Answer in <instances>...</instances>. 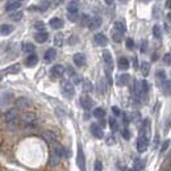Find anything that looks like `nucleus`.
<instances>
[{"label":"nucleus","mask_w":171,"mask_h":171,"mask_svg":"<svg viewBox=\"0 0 171 171\" xmlns=\"http://www.w3.org/2000/svg\"><path fill=\"white\" fill-rule=\"evenodd\" d=\"M61 87H62V94L65 95L67 99H70V97H72V96L75 95L74 84H72L70 80H62Z\"/></svg>","instance_id":"nucleus-1"},{"label":"nucleus","mask_w":171,"mask_h":171,"mask_svg":"<svg viewBox=\"0 0 171 171\" xmlns=\"http://www.w3.org/2000/svg\"><path fill=\"white\" fill-rule=\"evenodd\" d=\"M148 146H149V137L141 134L138 137V140H137V150L140 153H144V151L148 150Z\"/></svg>","instance_id":"nucleus-2"},{"label":"nucleus","mask_w":171,"mask_h":171,"mask_svg":"<svg viewBox=\"0 0 171 171\" xmlns=\"http://www.w3.org/2000/svg\"><path fill=\"white\" fill-rule=\"evenodd\" d=\"M76 165L80 169V171H86V158H84V153H83V149L78 148V157H76Z\"/></svg>","instance_id":"nucleus-3"},{"label":"nucleus","mask_w":171,"mask_h":171,"mask_svg":"<svg viewBox=\"0 0 171 171\" xmlns=\"http://www.w3.org/2000/svg\"><path fill=\"white\" fill-rule=\"evenodd\" d=\"M4 117H6V121L8 124H14L17 121V119H18V112H17V109L12 108V109L7 111V113H6Z\"/></svg>","instance_id":"nucleus-4"},{"label":"nucleus","mask_w":171,"mask_h":171,"mask_svg":"<svg viewBox=\"0 0 171 171\" xmlns=\"http://www.w3.org/2000/svg\"><path fill=\"white\" fill-rule=\"evenodd\" d=\"M103 58H104V62H105V70L112 71L113 70V59H112V55L108 50H104L103 51Z\"/></svg>","instance_id":"nucleus-5"},{"label":"nucleus","mask_w":171,"mask_h":171,"mask_svg":"<svg viewBox=\"0 0 171 171\" xmlns=\"http://www.w3.org/2000/svg\"><path fill=\"white\" fill-rule=\"evenodd\" d=\"M101 17H99V16H95V17H92V18H90L88 20V28L91 29V31H95V29H97V28H100V25H101Z\"/></svg>","instance_id":"nucleus-6"},{"label":"nucleus","mask_w":171,"mask_h":171,"mask_svg":"<svg viewBox=\"0 0 171 171\" xmlns=\"http://www.w3.org/2000/svg\"><path fill=\"white\" fill-rule=\"evenodd\" d=\"M72 59H74V63L78 67H82L86 65V55L83 54V53H75Z\"/></svg>","instance_id":"nucleus-7"},{"label":"nucleus","mask_w":171,"mask_h":171,"mask_svg":"<svg viewBox=\"0 0 171 171\" xmlns=\"http://www.w3.org/2000/svg\"><path fill=\"white\" fill-rule=\"evenodd\" d=\"M94 40H95V43H96L97 46H107V43H108V40H107V37L103 33L95 34Z\"/></svg>","instance_id":"nucleus-8"},{"label":"nucleus","mask_w":171,"mask_h":171,"mask_svg":"<svg viewBox=\"0 0 171 171\" xmlns=\"http://www.w3.org/2000/svg\"><path fill=\"white\" fill-rule=\"evenodd\" d=\"M90 130H91V133L96 137V138H103V137H104V133H103V129H101L97 124H91Z\"/></svg>","instance_id":"nucleus-9"},{"label":"nucleus","mask_w":171,"mask_h":171,"mask_svg":"<svg viewBox=\"0 0 171 171\" xmlns=\"http://www.w3.org/2000/svg\"><path fill=\"white\" fill-rule=\"evenodd\" d=\"M22 120H24V123H25V124L33 125V124H36V121H37V116L34 113H32V112H26V113L24 115Z\"/></svg>","instance_id":"nucleus-10"},{"label":"nucleus","mask_w":171,"mask_h":171,"mask_svg":"<svg viewBox=\"0 0 171 171\" xmlns=\"http://www.w3.org/2000/svg\"><path fill=\"white\" fill-rule=\"evenodd\" d=\"M65 74V67L62 65H54L51 67V75L54 78H59Z\"/></svg>","instance_id":"nucleus-11"},{"label":"nucleus","mask_w":171,"mask_h":171,"mask_svg":"<svg viewBox=\"0 0 171 171\" xmlns=\"http://www.w3.org/2000/svg\"><path fill=\"white\" fill-rule=\"evenodd\" d=\"M80 105L83 107V109H86V111H88L91 109V107H92V100L90 99L88 96H80Z\"/></svg>","instance_id":"nucleus-12"},{"label":"nucleus","mask_w":171,"mask_h":171,"mask_svg":"<svg viewBox=\"0 0 171 171\" xmlns=\"http://www.w3.org/2000/svg\"><path fill=\"white\" fill-rule=\"evenodd\" d=\"M21 4H22V0H16V2H12V3L7 4V7H6V11H7V12L17 11V9L21 7Z\"/></svg>","instance_id":"nucleus-13"},{"label":"nucleus","mask_w":171,"mask_h":171,"mask_svg":"<svg viewBox=\"0 0 171 171\" xmlns=\"http://www.w3.org/2000/svg\"><path fill=\"white\" fill-rule=\"evenodd\" d=\"M55 57H57V51H55V49H47V50L45 51V55H43V58H45V61L46 62H51V61H54L55 59Z\"/></svg>","instance_id":"nucleus-14"},{"label":"nucleus","mask_w":171,"mask_h":171,"mask_svg":"<svg viewBox=\"0 0 171 171\" xmlns=\"http://www.w3.org/2000/svg\"><path fill=\"white\" fill-rule=\"evenodd\" d=\"M78 8H79V2L78 0H70L67 4V12L68 13H75L78 12Z\"/></svg>","instance_id":"nucleus-15"},{"label":"nucleus","mask_w":171,"mask_h":171,"mask_svg":"<svg viewBox=\"0 0 171 171\" xmlns=\"http://www.w3.org/2000/svg\"><path fill=\"white\" fill-rule=\"evenodd\" d=\"M59 161H61V157L55 153V151H53L50 154V157H49V165H50L51 167H55L57 165H59Z\"/></svg>","instance_id":"nucleus-16"},{"label":"nucleus","mask_w":171,"mask_h":171,"mask_svg":"<svg viewBox=\"0 0 171 171\" xmlns=\"http://www.w3.org/2000/svg\"><path fill=\"white\" fill-rule=\"evenodd\" d=\"M38 63V57L36 54H31V55H28V58L25 59V65L28 67H34Z\"/></svg>","instance_id":"nucleus-17"},{"label":"nucleus","mask_w":171,"mask_h":171,"mask_svg":"<svg viewBox=\"0 0 171 171\" xmlns=\"http://www.w3.org/2000/svg\"><path fill=\"white\" fill-rule=\"evenodd\" d=\"M117 66H119L120 70H128L129 68V61L126 59L125 57H120L119 61H117Z\"/></svg>","instance_id":"nucleus-18"},{"label":"nucleus","mask_w":171,"mask_h":171,"mask_svg":"<svg viewBox=\"0 0 171 171\" xmlns=\"http://www.w3.org/2000/svg\"><path fill=\"white\" fill-rule=\"evenodd\" d=\"M43 138H45L49 144H54L55 141H57V136L53 133V132H50V130H47V132H43Z\"/></svg>","instance_id":"nucleus-19"},{"label":"nucleus","mask_w":171,"mask_h":171,"mask_svg":"<svg viewBox=\"0 0 171 171\" xmlns=\"http://www.w3.org/2000/svg\"><path fill=\"white\" fill-rule=\"evenodd\" d=\"M49 38V34L46 32H38L36 36H34V40H36L38 43H43L46 42V40Z\"/></svg>","instance_id":"nucleus-20"},{"label":"nucleus","mask_w":171,"mask_h":171,"mask_svg":"<svg viewBox=\"0 0 171 171\" xmlns=\"http://www.w3.org/2000/svg\"><path fill=\"white\" fill-rule=\"evenodd\" d=\"M49 25H50L53 29H61L63 26V20H61V18H58V17H54L50 20Z\"/></svg>","instance_id":"nucleus-21"},{"label":"nucleus","mask_w":171,"mask_h":171,"mask_svg":"<svg viewBox=\"0 0 171 171\" xmlns=\"http://www.w3.org/2000/svg\"><path fill=\"white\" fill-rule=\"evenodd\" d=\"M130 80V76L128 74H123V75H119L117 76V84L119 86H126Z\"/></svg>","instance_id":"nucleus-22"},{"label":"nucleus","mask_w":171,"mask_h":171,"mask_svg":"<svg viewBox=\"0 0 171 171\" xmlns=\"http://www.w3.org/2000/svg\"><path fill=\"white\" fill-rule=\"evenodd\" d=\"M16 104H17L18 108H28V107H29V100L26 99V97H18Z\"/></svg>","instance_id":"nucleus-23"},{"label":"nucleus","mask_w":171,"mask_h":171,"mask_svg":"<svg viewBox=\"0 0 171 171\" xmlns=\"http://www.w3.org/2000/svg\"><path fill=\"white\" fill-rule=\"evenodd\" d=\"M13 32V26L8 25V24H3L2 25V36H8Z\"/></svg>","instance_id":"nucleus-24"},{"label":"nucleus","mask_w":171,"mask_h":171,"mask_svg":"<svg viewBox=\"0 0 171 171\" xmlns=\"http://www.w3.org/2000/svg\"><path fill=\"white\" fill-rule=\"evenodd\" d=\"M20 65L18 63H16V65H12V66H9V67H7V70H6V72L7 74H17L18 71H20Z\"/></svg>","instance_id":"nucleus-25"},{"label":"nucleus","mask_w":171,"mask_h":171,"mask_svg":"<svg viewBox=\"0 0 171 171\" xmlns=\"http://www.w3.org/2000/svg\"><path fill=\"white\" fill-rule=\"evenodd\" d=\"M149 71H150V65H149V63L148 62H142V63H141V72H142V75L148 76Z\"/></svg>","instance_id":"nucleus-26"},{"label":"nucleus","mask_w":171,"mask_h":171,"mask_svg":"<svg viewBox=\"0 0 171 171\" xmlns=\"http://www.w3.org/2000/svg\"><path fill=\"white\" fill-rule=\"evenodd\" d=\"M153 36L155 38H158V40L162 37V29H161V26L158 25V24H155V25L153 26Z\"/></svg>","instance_id":"nucleus-27"},{"label":"nucleus","mask_w":171,"mask_h":171,"mask_svg":"<svg viewBox=\"0 0 171 171\" xmlns=\"http://www.w3.org/2000/svg\"><path fill=\"white\" fill-rule=\"evenodd\" d=\"M115 31H119L121 33H125L126 32V26L123 21H116L115 22Z\"/></svg>","instance_id":"nucleus-28"},{"label":"nucleus","mask_w":171,"mask_h":171,"mask_svg":"<svg viewBox=\"0 0 171 171\" xmlns=\"http://www.w3.org/2000/svg\"><path fill=\"white\" fill-rule=\"evenodd\" d=\"M163 94L165 95H171V80H165L163 82Z\"/></svg>","instance_id":"nucleus-29"},{"label":"nucleus","mask_w":171,"mask_h":171,"mask_svg":"<svg viewBox=\"0 0 171 171\" xmlns=\"http://www.w3.org/2000/svg\"><path fill=\"white\" fill-rule=\"evenodd\" d=\"M112 40L115 42H121V40H123V33L119 31H113L112 32Z\"/></svg>","instance_id":"nucleus-30"},{"label":"nucleus","mask_w":171,"mask_h":171,"mask_svg":"<svg viewBox=\"0 0 171 171\" xmlns=\"http://www.w3.org/2000/svg\"><path fill=\"white\" fill-rule=\"evenodd\" d=\"M109 128L112 132H116L117 129H119V123H117V120L115 119V117H111L109 119Z\"/></svg>","instance_id":"nucleus-31"},{"label":"nucleus","mask_w":171,"mask_h":171,"mask_svg":"<svg viewBox=\"0 0 171 171\" xmlns=\"http://www.w3.org/2000/svg\"><path fill=\"white\" fill-rule=\"evenodd\" d=\"M54 45L58 46V47H61L63 45V36H62L61 33L55 34V37H54Z\"/></svg>","instance_id":"nucleus-32"},{"label":"nucleus","mask_w":171,"mask_h":171,"mask_svg":"<svg viewBox=\"0 0 171 171\" xmlns=\"http://www.w3.org/2000/svg\"><path fill=\"white\" fill-rule=\"evenodd\" d=\"M94 116L96 117V119H103V117L105 116V111L99 107V108H96V109L94 111Z\"/></svg>","instance_id":"nucleus-33"},{"label":"nucleus","mask_w":171,"mask_h":171,"mask_svg":"<svg viewBox=\"0 0 171 171\" xmlns=\"http://www.w3.org/2000/svg\"><path fill=\"white\" fill-rule=\"evenodd\" d=\"M22 50L26 51V53H33L34 51V45L31 43V42H25V43H24V46H22Z\"/></svg>","instance_id":"nucleus-34"},{"label":"nucleus","mask_w":171,"mask_h":171,"mask_svg":"<svg viewBox=\"0 0 171 171\" xmlns=\"http://www.w3.org/2000/svg\"><path fill=\"white\" fill-rule=\"evenodd\" d=\"M83 90H84L86 92H91L92 90H94V87H92V83L90 80H84V82H83Z\"/></svg>","instance_id":"nucleus-35"},{"label":"nucleus","mask_w":171,"mask_h":171,"mask_svg":"<svg viewBox=\"0 0 171 171\" xmlns=\"http://www.w3.org/2000/svg\"><path fill=\"white\" fill-rule=\"evenodd\" d=\"M97 88H99L100 94H105V83H104V80H103V79L97 82Z\"/></svg>","instance_id":"nucleus-36"},{"label":"nucleus","mask_w":171,"mask_h":171,"mask_svg":"<svg viewBox=\"0 0 171 171\" xmlns=\"http://www.w3.org/2000/svg\"><path fill=\"white\" fill-rule=\"evenodd\" d=\"M11 18L13 21H20L22 18V12H14L11 14Z\"/></svg>","instance_id":"nucleus-37"},{"label":"nucleus","mask_w":171,"mask_h":171,"mask_svg":"<svg viewBox=\"0 0 171 171\" xmlns=\"http://www.w3.org/2000/svg\"><path fill=\"white\" fill-rule=\"evenodd\" d=\"M49 0H42V2L40 3V6H38V9H40V11H46L47 9V7H49Z\"/></svg>","instance_id":"nucleus-38"},{"label":"nucleus","mask_w":171,"mask_h":171,"mask_svg":"<svg viewBox=\"0 0 171 171\" xmlns=\"http://www.w3.org/2000/svg\"><path fill=\"white\" fill-rule=\"evenodd\" d=\"M54 151L55 153L59 155V157H62V154H66V150H65V148L63 146H61V145H57L55 146V149H54Z\"/></svg>","instance_id":"nucleus-39"},{"label":"nucleus","mask_w":171,"mask_h":171,"mask_svg":"<svg viewBox=\"0 0 171 171\" xmlns=\"http://www.w3.org/2000/svg\"><path fill=\"white\" fill-rule=\"evenodd\" d=\"M94 171H103V165H101V161L96 159L95 161V165H94Z\"/></svg>","instance_id":"nucleus-40"},{"label":"nucleus","mask_w":171,"mask_h":171,"mask_svg":"<svg viewBox=\"0 0 171 171\" xmlns=\"http://www.w3.org/2000/svg\"><path fill=\"white\" fill-rule=\"evenodd\" d=\"M141 169H142V161L137 158V159L134 161V170H136V171H140Z\"/></svg>","instance_id":"nucleus-41"},{"label":"nucleus","mask_w":171,"mask_h":171,"mask_svg":"<svg viewBox=\"0 0 171 171\" xmlns=\"http://www.w3.org/2000/svg\"><path fill=\"white\" fill-rule=\"evenodd\" d=\"M125 45H126V49H129V50H132V49L134 47V41L132 40V38H128L125 42Z\"/></svg>","instance_id":"nucleus-42"},{"label":"nucleus","mask_w":171,"mask_h":171,"mask_svg":"<svg viewBox=\"0 0 171 171\" xmlns=\"http://www.w3.org/2000/svg\"><path fill=\"white\" fill-rule=\"evenodd\" d=\"M121 136H123L125 140H129V138H130V133H129L128 128H124L123 130H121Z\"/></svg>","instance_id":"nucleus-43"},{"label":"nucleus","mask_w":171,"mask_h":171,"mask_svg":"<svg viewBox=\"0 0 171 171\" xmlns=\"http://www.w3.org/2000/svg\"><path fill=\"white\" fill-rule=\"evenodd\" d=\"M78 17H79V14H78V12H75V13H68V20L70 21H76L78 20Z\"/></svg>","instance_id":"nucleus-44"},{"label":"nucleus","mask_w":171,"mask_h":171,"mask_svg":"<svg viewBox=\"0 0 171 171\" xmlns=\"http://www.w3.org/2000/svg\"><path fill=\"white\" fill-rule=\"evenodd\" d=\"M140 113L138 112H133V113H132V120H133V123H138L140 121Z\"/></svg>","instance_id":"nucleus-45"},{"label":"nucleus","mask_w":171,"mask_h":171,"mask_svg":"<svg viewBox=\"0 0 171 171\" xmlns=\"http://www.w3.org/2000/svg\"><path fill=\"white\" fill-rule=\"evenodd\" d=\"M157 78H158L159 80H165V78H166V72H165L163 70L157 71Z\"/></svg>","instance_id":"nucleus-46"},{"label":"nucleus","mask_w":171,"mask_h":171,"mask_svg":"<svg viewBox=\"0 0 171 171\" xmlns=\"http://www.w3.org/2000/svg\"><path fill=\"white\" fill-rule=\"evenodd\" d=\"M141 83H142V92H144V94H148V91H149L148 82H146V80H141Z\"/></svg>","instance_id":"nucleus-47"},{"label":"nucleus","mask_w":171,"mask_h":171,"mask_svg":"<svg viewBox=\"0 0 171 171\" xmlns=\"http://www.w3.org/2000/svg\"><path fill=\"white\" fill-rule=\"evenodd\" d=\"M34 28L38 29V31H43V28H45V24H43L42 21H38V22L34 24Z\"/></svg>","instance_id":"nucleus-48"},{"label":"nucleus","mask_w":171,"mask_h":171,"mask_svg":"<svg viewBox=\"0 0 171 171\" xmlns=\"http://www.w3.org/2000/svg\"><path fill=\"white\" fill-rule=\"evenodd\" d=\"M163 62H165V65L170 66V65H171V55H170V54H166V55L163 57Z\"/></svg>","instance_id":"nucleus-49"},{"label":"nucleus","mask_w":171,"mask_h":171,"mask_svg":"<svg viewBox=\"0 0 171 171\" xmlns=\"http://www.w3.org/2000/svg\"><path fill=\"white\" fill-rule=\"evenodd\" d=\"M116 144V138L113 136H111V137H108V138H107V145H115Z\"/></svg>","instance_id":"nucleus-50"},{"label":"nucleus","mask_w":171,"mask_h":171,"mask_svg":"<svg viewBox=\"0 0 171 171\" xmlns=\"http://www.w3.org/2000/svg\"><path fill=\"white\" fill-rule=\"evenodd\" d=\"M146 50H148V42L144 41L141 43V53H146Z\"/></svg>","instance_id":"nucleus-51"},{"label":"nucleus","mask_w":171,"mask_h":171,"mask_svg":"<svg viewBox=\"0 0 171 171\" xmlns=\"http://www.w3.org/2000/svg\"><path fill=\"white\" fill-rule=\"evenodd\" d=\"M169 144H170V141H165V144L162 145V148H161V153H165V151L167 150V148H169Z\"/></svg>","instance_id":"nucleus-52"},{"label":"nucleus","mask_w":171,"mask_h":171,"mask_svg":"<svg viewBox=\"0 0 171 171\" xmlns=\"http://www.w3.org/2000/svg\"><path fill=\"white\" fill-rule=\"evenodd\" d=\"M112 112H113V115H116V116H119V115L121 113L120 108H119V107H116V105H113V107H112Z\"/></svg>","instance_id":"nucleus-53"},{"label":"nucleus","mask_w":171,"mask_h":171,"mask_svg":"<svg viewBox=\"0 0 171 171\" xmlns=\"http://www.w3.org/2000/svg\"><path fill=\"white\" fill-rule=\"evenodd\" d=\"M132 61H133V67H134V68H138V62H137V57H133V59H132Z\"/></svg>","instance_id":"nucleus-54"},{"label":"nucleus","mask_w":171,"mask_h":171,"mask_svg":"<svg viewBox=\"0 0 171 171\" xmlns=\"http://www.w3.org/2000/svg\"><path fill=\"white\" fill-rule=\"evenodd\" d=\"M50 2H51L53 4H61V3L63 2V0H50Z\"/></svg>","instance_id":"nucleus-55"},{"label":"nucleus","mask_w":171,"mask_h":171,"mask_svg":"<svg viewBox=\"0 0 171 171\" xmlns=\"http://www.w3.org/2000/svg\"><path fill=\"white\" fill-rule=\"evenodd\" d=\"M166 7L171 9V0H167V2H166Z\"/></svg>","instance_id":"nucleus-56"},{"label":"nucleus","mask_w":171,"mask_h":171,"mask_svg":"<svg viewBox=\"0 0 171 171\" xmlns=\"http://www.w3.org/2000/svg\"><path fill=\"white\" fill-rule=\"evenodd\" d=\"M105 3L108 4V6H112V4H113V0H105Z\"/></svg>","instance_id":"nucleus-57"},{"label":"nucleus","mask_w":171,"mask_h":171,"mask_svg":"<svg viewBox=\"0 0 171 171\" xmlns=\"http://www.w3.org/2000/svg\"><path fill=\"white\" fill-rule=\"evenodd\" d=\"M157 58H158V55H157V54H153V57H151V59H153V61H157Z\"/></svg>","instance_id":"nucleus-58"},{"label":"nucleus","mask_w":171,"mask_h":171,"mask_svg":"<svg viewBox=\"0 0 171 171\" xmlns=\"http://www.w3.org/2000/svg\"><path fill=\"white\" fill-rule=\"evenodd\" d=\"M167 17H169V20H170V21H171V12H170V13H169V14H167Z\"/></svg>","instance_id":"nucleus-59"},{"label":"nucleus","mask_w":171,"mask_h":171,"mask_svg":"<svg viewBox=\"0 0 171 171\" xmlns=\"http://www.w3.org/2000/svg\"><path fill=\"white\" fill-rule=\"evenodd\" d=\"M142 2H145V3H148V2H150V0H142Z\"/></svg>","instance_id":"nucleus-60"}]
</instances>
